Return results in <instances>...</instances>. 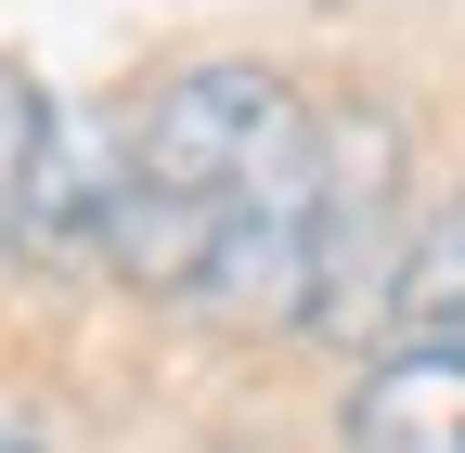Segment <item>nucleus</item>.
Here are the masks:
<instances>
[{"label": "nucleus", "instance_id": "obj_1", "mask_svg": "<svg viewBox=\"0 0 465 453\" xmlns=\"http://www.w3.org/2000/svg\"><path fill=\"white\" fill-rule=\"evenodd\" d=\"M323 156V104H298L272 65H182L143 117H130V182L182 195V207H246L259 182Z\"/></svg>", "mask_w": 465, "mask_h": 453}, {"label": "nucleus", "instance_id": "obj_2", "mask_svg": "<svg viewBox=\"0 0 465 453\" xmlns=\"http://www.w3.org/2000/svg\"><path fill=\"white\" fill-rule=\"evenodd\" d=\"M349 453H465V350H375L349 388Z\"/></svg>", "mask_w": 465, "mask_h": 453}, {"label": "nucleus", "instance_id": "obj_3", "mask_svg": "<svg viewBox=\"0 0 465 453\" xmlns=\"http://www.w3.org/2000/svg\"><path fill=\"white\" fill-rule=\"evenodd\" d=\"M388 350H465V195L401 247V286H388Z\"/></svg>", "mask_w": 465, "mask_h": 453}, {"label": "nucleus", "instance_id": "obj_4", "mask_svg": "<svg viewBox=\"0 0 465 453\" xmlns=\"http://www.w3.org/2000/svg\"><path fill=\"white\" fill-rule=\"evenodd\" d=\"M14 453H52V440H39V428H26V415H14Z\"/></svg>", "mask_w": 465, "mask_h": 453}]
</instances>
